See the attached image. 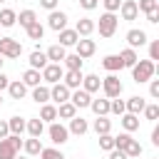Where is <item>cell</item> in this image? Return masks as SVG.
<instances>
[{"instance_id": "1", "label": "cell", "mask_w": 159, "mask_h": 159, "mask_svg": "<svg viewBox=\"0 0 159 159\" xmlns=\"http://www.w3.org/2000/svg\"><path fill=\"white\" fill-rule=\"evenodd\" d=\"M114 149L124 152V154H127V159H134V157H139V154H142V144H139L137 139H132V134H129V132H122L119 137H114Z\"/></svg>"}, {"instance_id": "2", "label": "cell", "mask_w": 159, "mask_h": 159, "mask_svg": "<svg viewBox=\"0 0 159 159\" xmlns=\"http://www.w3.org/2000/svg\"><path fill=\"white\" fill-rule=\"evenodd\" d=\"M154 62L152 60H137V65L132 67V80L137 82V84H142V82H149L152 77H154Z\"/></svg>"}, {"instance_id": "3", "label": "cell", "mask_w": 159, "mask_h": 159, "mask_svg": "<svg viewBox=\"0 0 159 159\" xmlns=\"http://www.w3.org/2000/svg\"><path fill=\"white\" fill-rule=\"evenodd\" d=\"M20 147H22V139L15 134H7L5 139H0V159H15Z\"/></svg>"}, {"instance_id": "4", "label": "cell", "mask_w": 159, "mask_h": 159, "mask_svg": "<svg viewBox=\"0 0 159 159\" xmlns=\"http://www.w3.org/2000/svg\"><path fill=\"white\" fill-rule=\"evenodd\" d=\"M117 15L114 12H104V15H99V25H94V27H99V35L102 37H112L114 32H117Z\"/></svg>"}, {"instance_id": "5", "label": "cell", "mask_w": 159, "mask_h": 159, "mask_svg": "<svg viewBox=\"0 0 159 159\" xmlns=\"http://www.w3.org/2000/svg\"><path fill=\"white\" fill-rule=\"evenodd\" d=\"M0 55L2 57H20L22 55V45L17 42V40H12V37H0Z\"/></svg>"}, {"instance_id": "6", "label": "cell", "mask_w": 159, "mask_h": 159, "mask_svg": "<svg viewBox=\"0 0 159 159\" xmlns=\"http://www.w3.org/2000/svg\"><path fill=\"white\" fill-rule=\"evenodd\" d=\"M102 89H104L107 99L119 97V94H122V82H119V77H117V75H107V77L102 80Z\"/></svg>"}, {"instance_id": "7", "label": "cell", "mask_w": 159, "mask_h": 159, "mask_svg": "<svg viewBox=\"0 0 159 159\" xmlns=\"http://www.w3.org/2000/svg\"><path fill=\"white\" fill-rule=\"evenodd\" d=\"M62 75H65V70H62L60 65H55V62H50V65L42 70V80L50 82V84H57V82L62 80Z\"/></svg>"}, {"instance_id": "8", "label": "cell", "mask_w": 159, "mask_h": 159, "mask_svg": "<svg viewBox=\"0 0 159 159\" xmlns=\"http://www.w3.org/2000/svg\"><path fill=\"white\" fill-rule=\"evenodd\" d=\"M47 132H50V139H52V144H65V142L70 139V132H67V127H62V124H57V122H52Z\"/></svg>"}, {"instance_id": "9", "label": "cell", "mask_w": 159, "mask_h": 159, "mask_svg": "<svg viewBox=\"0 0 159 159\" xmlns=\"http://www.w3.org/2000/svg\"><path fill=\"white\" fill-rule=\"evenodd\" d=\"M47 25H50L55 32H60V30H65V27H67V15H65L62 10H52V12H50V17H47Z\"/></svg>"}, {"instance_id": "10", "label": "cell", "mask_w": 159, "mask_h": 159, "mask_svg": "<svg viewBox=\"0 0 159 159\" xmlns=\"http://www.w3.org/2000/svg\"><path fill=\"white\" fill-rule=\"evenodd\" d=\"M77 52L75 55H80L82 60H87V57H92L94 55V50H97V45H94V40H87V37H82V40H77Z\"/></svg>"}, {"instance_id": "11", "label": "cell", "mask_w": 159, "mask_h": 159, "mask_svg": "<svg viewBox=\"0 0 159 159\" xmlns=\"http://www.w3.org/2000/svg\"><path fill=\"white\" fill-rule=\"evenodd\" d=\"M82 77H84L82 70H67V72L62 75V80H65L62 84H65L67 89H77V87L82 84Z\"/></svg>"}, {"instance_id": "12", "label": "cell", "mask_w": 159, "mask_h": 159, "mask_svg": "<svg viewBox=\"0 0 159 159\" xmlns=\"http://www.w3.org/2000/svg\"><path fill=\"white\" fill-rule=\"evenodd\" d=\"M50 99H55L57 104L70 102V89H67L62 82H57V84H52V89H50Z\"/></svg>"}, {"instance_id": "13", "label": "cell", "mask_w": 159, "mask_h": 159, "mask_svg": "<svg viewBox=\"0 0 159 159\" xmlns=\"http://www.w3.org/2000/svg\"><path fill=\"white\" fill-rule=\"evenodd\" d=\"M119 12H122V20H137V15H139V10H137V2H134V0H122Z\"/></svg>"}, {"instance_id": "14", "label": "cell", "mask_w": 159, "mask_h": 159, "mask_svg": "<svg viewBox=\"0 0 159 159\" xmlns=\"http://www.w3.org/2000/svg\"><path fill=\"white\" fill-rule=\"evenodd\" d=\"M75 32H77L80 37H89V35L94 32V22H92L89 17H80L77 25H75Z\"/></svg>"}, {"instance_id": "15", "label": "cell", "mask_w": 159, "mask_h": 159, "mask_svg": "<svg viewBox=\"0 0 159 159\" xmlns=\"http://www.w3.org/2000/svg\"><path fill=\"white\" fill-rule=\"evenodd\" d=\"M50 62H47V55L45 52H40V50H35V52H30V70H45Z\"/></svg>"}, {"instance_id": "16", "label": "cell", "mask_w": 159, "mask_h": 159, "mask_svg": "<svg viewBox=\"0 0 159 159\" xmlns=\"http://www.w3.org/2000/svg\"><path fill=\"white\" fill-rule=\"evenodd\" d=\"M127 42H129L132 50H134V47H142V45L147 42V32H144V30H129V32H127Z\"/></svg>"}, {"instance_id": "17", "label": "cell", "mask_w": 159, "mask_h": 159, "mask_svg": "<svg viewBox=\"0 0 159 159\" xmlns=\"http://www.w3.org/2000/svg\"><path fill=\"white\" fill-rule=\"evenodd\" d=\"M70 102H72L75 107H89L92 97H89L84 89H75V92H70Z\"/></svg>"}, {"instance_id": "18", "label": "cell", "mask_w": 159, "mask_h": 159, "mask_svg": "<svg viewBox=\"0 0 159 159\" xmlns=\"http://www.w3.org/2000/svg\"><path fill=\"white\" fill-rule=\"evenodd\" d=\"M144 107H147L144 97H129V99L124 102V109H127L129 114H139V112H144Z\"/></svg>"}, {"instance_id": "19", "label": "cell", "mask_w": 159, "mask_h": 159, "mask_svg": "<svg viewBox=\"0 0 159 159\" xmlns=\"http://www.w3.org/2000/svg\"><path fill=\"white\" fill-rule=\"evenodd\" d=\"M77 40H80V35L75 32V30H60V42L57 45H62V47H72V45H77Z\"/></svg>"}, {"instance_id": "20", "label": "cell", "mask_w": 159, "mask_h": 159, "mask_svg": "<svg viewBox=\"0 0 159 159\" xmlns=\"http://www.w3.org/2000/svg\"><path fill=\"white\" fill-rule=\"evenodd\" d=\"M99 87H102V80H99L97 75H87V77H82V89H84L87 94L97 92Z\"/></svg>"}, {"instance_id": "21", "label": "cell", "mask_w": 159, "mask_h": 159, "mask_svg": "<svg viewBox=\"0 0 159 159\" xmlns=\"http://www.w3.org/2000/svg\"><path fill=\"white\" fill-rule=\"evenodd\" d=\"M89 129V124H87V119H82V117H72L70 119V134H84Z\"/></svg>"}, {"instance_id": "22", "label": "cell", "mask_w": 159, "mask_h": 159, "mask_svg": "<svg viewBox=\"0 0 159 159\" xmlns=\"http://www.w3.org/2000/svg\"><path fill=\"white\" fill-rule=\"evenodd\" d=\"M45 55H47V60H52L55 65H60V62L65 60V55H67V52H65V47H62V45H52V47H47V52H45Z\"/></svg>"}, {"instance_id": "23", "label": "cell", "mask_w": 159, "mask_h": 159, "mask_svg": "<svg viewBox=\"0 0 159 159\" xmlns=\"http://www.w3.org/2000/svg\"><path fill=\"white\" fill-rule=\"evenodd\" d=\"M119 60H122V67H129V70H132V67L137 65V60H139V57H137V52H134L132 47H127V50H122V52H119Z\"/></svg>"}, {"instance_id": "24", "label": "cell", "mask_w": 159, "mask_h": 159, "mask_svg": "<svg viewBox=\"0 0 159 159\" xmlns=\"http://www.w3.org/2000/svg\"><path fill=\"white\" fill-rule=\"evenodd\" d=\"M7 92H10V97H12V99H22V97L27 94V87H25L20 80H15V82H10V84H7Z\"/></svg>"}, {"instance_id": "25", "label": "cell", "mask_w": 159, "mask_h": 159, "mask_svg": "<svg viewBox=\"0 0 159 159\" xmlns=\"http://www.w3.org/2000/svg\"><path fill=\"white\" fill-rule=\"evenodd\" d=\"M32 99H35L37 104H47V102H50V87H42V84L32 87Z\"/></svg>"}, {"instance_id": "26", "label": "cell", "mask_w": 159, "mask_h": 159, "mask_svg": "<svg viewBox=\"0 0 159 159\" xmlns=\"http://www.w3.org/2000/svg\"><path fill=\"white\" fill-rule=\"evenodd\" d=\"M89 107H92V112L97 117H107L109 114V99H92Z\"/></svg>"}, {"instance_id": "27", "label": "cell", "mask_w": 159, "mask_h": 159, "mask_svg": "<svg viewBox=\"0 0 159 159\" xmlns=\"http://www.w3.org/2000/svg\"><path fill=\"white\" fill-rule=\"evenodd\" d=\"M25 124H27V122H25L22 117H10V119H7V129H10V134H15V137H20V134L25 132Z\"/></svg>"}, {"instance_id": "28", "label": "cell", "mask_w": 159, "mask_h": 159, "mask_svg": "<svg viewBox=\"0 0 159 159\" xmlns=\"http://www.w3.org/2000/svg\"><path fill=\"white\" fill-rule=\"evenodd\" d=\"M25 129L30 132V137H37L40 139V134L45 132V122L37 117V119H27V124H25Z\"/></svg>"}, {"instance_id": "29", "label": "cell", "mask_w": 159, "mask_h": 159, "mask_svg": "<svg viewBox=\"0 0 159 159\" xmlns=\"http://www.w3.org/2000/svg\"><path fill=\"white\" fill-rule=\"evenodd\" d=\"M22 149H25V154L35 157V154H40V152H42V144H40V139H37V137H30V139H25V142H22Z\"/></svg>"}, {"instance_id": "30", "label": "cell", "mask_w": 159, "mask_h": 159, "mask_svg": "<svg viewBox=\"0 0 159 159\" xmlns=\"http://www.w3.org/2000/svg\"><path fill=\"white\" fill-rule=\"evenodd\" d=\"M15 22H17V12L15 10H10V7L0 10V27H12Z\"/></svg>"}, {"instance_id": "31", "label": "cell", "mask_w": 159, "mask_h": 159, "mask_svg": "<svg viewBox=\"0 0 159 159\" xmlns=\"http://www.w3.org/2000/svg\"><path fill=\"white\" fill-rule=\"evenodd\" d=\"M40 80H42V75H40L37 70H27V72L22 75V80H20V82H22L25 87H37V84H40Z\"/></svg>"}, {"instance_id": "32", "label": "cell", "mask_w": 159, "mask_h": 159, "mask_svg": "<svg viewBox=\"0 0 159 159\" xmlns=\"http://www.w3.org/2000/svg\"><path fill=\"white\" fill-rule=\"evenodd\" d=\"M57 117H62V119H72V117H77V107H75L72 102H62V104L57 107Z\"/></svg>"}, {"instance_id": "33", "label": "cell", "mask_w": 159, "mask_h": 159, "mask_svg": "<svg viewBox=\"0 0 159 159\" xmlns=\"http://www.w3.org/2000/svg\"><path fill=\"white\" fill-rule=\"evenodd\" d=\"M122 127H124V132H134V129H139V117L124 112V114H122Z\"/></svg>"}, {"instance_id": "34", "label": "cell", "mask_w": 159, "mask_h": 159, "mask_svg": "<svg viewBox=\"0 0 159 159\" xmlns=\"http://www.w3.org/2000/svg\"><path fill=\"white\" fill-rule=\"evenodd\" d=\"M102 67H104V70H109V72L122 70V60H119V55H107V57L102 60Z\"/></svg>"}, {"instance_id": "35", "label": "cell", "mask_w": 159, "mask_h": 159, "mask_svg": "<svg viewBox=\"0 0 159 159\" xmlns=\"http://www.w3.org/2000/svg\"><path fill=\"white\" fill-rule=\"evenodd\" d=\"M25 30H27V37H30V40H42V35H45V27L40 25V20H35V22H32L30 27H25Z\"/></svg>"}, {"instance_id": "36", "label": "cell", "mask_w": 159, "mask_h": 159, "mask_svg": "<svg viewBox=\"0 0 159 159\" xmlns=\"http://www.w3.org/2000/svg\"><path fill=\"white\" fill-rule=\"evenodd\" d=\"M40 119H42V122H52V119H57V107H55V104H42V109H40Z\"/></svg>"}, {"instance_id": "37", "label": "cell", "mask_w": 159, "mask_h": 159, "mask_svg": "<svg viewBox=\"0 0 159 159\" xmlns=\"http://www.w3.org/2000/svg\"><path fill=\"white\" fill-rule=\"evenodd\" d=\"M109 129H112V122L107 117H97L94 119V132L97 134H109Z\"/></svg>"}, {"instance_id": "38", "label": "cell", "mask_w": 159, "mask_h": 159, "mask_svg": "<svg viewBox=\"0 0 159 159\" xmlns=\"http://www.w3.org/2000/svg\"><path fill=\"white\" fill-rule=\"evenodd\" d=\"M17 20H20V25H22V27H30V25L37 20V15H35V10H22V12L17 15Z\"/></svg>"}, {"instance_id": "39", "label": "cell", "mask_w": 159, "mask_h": 159, "mask_svg": "<svg viewBox=\"0 0 159 159\" xmlns=\"http://www.w3.org/2000/svg\"><path fill=\"white\" fill-rule=\"evenodd\" d=\"M65 67L67 70H82V57L80 55H65Z\"/></svg>"}, {"instance_id": "40", "label": "cell", "mask_w": 159, "mask_h": 159, "mask_svg": "<svg viewBox=\"0 0 159 159\" xmlns=\"http://www.w3.org/2000/svg\"><path fill=\"white\" fill-rule=\"evenodd\" d=\"M99 149L112 152V149H114V137H112V134H99Z\"/></svg>"}, {"instance_id": "41", "label": "cell", "mask_w": 159, "mask_h": 159, "mask_svg": "<svg viewBox=\"0 0 159 159\" xmlns=\"http://www.w3.org/2000/svg\"><path fill=\"white\" fill-rule=\"evenodd\" d=\"M157 7H159V2H157V0H139V2H137V10H142L144 15H147V12H152V10H157Z\"/></svg>"}, {"instance_id": "42", "label": "cell", "mask_w": 159, "mask_h": 159, "mask_svg": "<svg viewBox=\"0 0 159 159\" xmlns=\"http://www.w3.org/2000/svg\"><path fill=\"white\" fill-rule=\"evenodd\" d=\"M40 157H42V159H65V154H62L60 149H52V147H47V149L42 147V152H40Z\"/></svg>"}, {"instance_id": "43", "label": "cell", "mask_w": 159, "mask_h": 159, "mask_svg": "<svg viewBox=\"0 0 159 159\" xmlns=\"http://www.w3.org/2000/svg\"><path fill=\"white\" fill-rule=\"evenodd\" d=\"M109 112H112V114H119V117H122V114L127 112V109H124V102H122L119 97H114V99L109 102Z\"/></svg>"}, {"instance_id": "44", "label": "cell", "mask_w": 159, "mask_h": 159, "mask_svg": "<svg viewBox=\"0 0 159 159\" xmlns=\"http://www.w3.org/2000/svg\"><path fill=\"white\" fill-rule=\"evenodd\" d=\"M144 117L154 122V119L159 117V104H147V107H144Z\"/></svg>"}, {"instance_id": "45", "label": "cell", "mask_w": 159, "mask_h": 159, "mask_svg": "<svg viewBox=\"0 0 159 159\" xmlns=\"http://www.w3.org/2000/svg\"><path fill=\"white\" fill-rule=\"evenodd\" d=\"M149 60H159V40H152L149 42Z\"/></svg>"}, {"instance_id": "46", "label": "cell", "mask_w": 159, "mask_h": 159, "mask_svg": "<svg viewBox=\"0 0 159 159\" xmlns=\"http://www.w3.org/2000/svg\"><path fill=\"white\" fill-rule=\"evenodd\" d=\"M102 2H104V10L107 12H117L119 5H122V0H102Z\"/></svg>"}, {"instance_id": "47", "label": "cell", "mask_w": 159, "mask_h": 159, "mask_svg": "<svg viewBox=\"0 0 159 159\" xmlns=\"http://www.w3.org/2000/svg\"><path fill=\"white\" fill-rule=\"evenodd\" d=\"M149 94L159 97V80H149Z\"/></svg>"}, {"instance_id": "48", "label": "cell", "mask_w": 159, "mask_h": 159, "mask_svg": "<svg viewBox=\"0 0 159 159\" xmlns=\"http://www.w3.org/2000/svg\"><path fill=\"white\" fill-rule=\"evenodd\" d=\"M40 5H42L45 10H50V12L57 10V0H40Z\"/></svg>"}, {"instance_id": "49", "label": "cell", "mask_w": 159, "mask_h": 159, "mask_svg": "<svg viewBox=\"0 0 159 159\" xmlns=\"http://www.w3.org/2000/svg\"><path fill=\"white\" fill-rule=\"evenodd\" d=\"M80 5H82L84 10H94V7H97V0H80Z\"/></svg>"}, {"instance_id": "50", "label": "cell", "mask_w": 159, "mask_h": 159, "mask_svg": "<svg viewBox=\"0 0 159 159\" xmlns=\"http://www.w3.org/2000/svg\"><path fill=\"white\" fill-rule=\"evenodd\" d=\"M147 20H149V22H159V7L152 10V12H147Z\"/></svg>"}, {"instance_id": "51", "label": "cell", "mask_w": 159, "mask_h": 159, "mask_svg": "<svg viewBox=\"0 0 159 159\" xmlns=\"http://www.w3.org/2000/svg\"><path fill=\"white\" fill-rule=\"evenodd\" d=\"M109 159H127V154L119 152V149H112V152H109Z\"/></svg>"}, {"instance_id": "52", "label": "cell", "mask_w": 159, "mask_h": 159, "mask_svg": "<svg viewBox=\"0 0 159 159\" xmlns=\"http://www.w3.org/2000/svg\"><path fill=\"white\" fill-rule=\"evenodd\" d=\"M7 134H10V129H7V122H2V119H0V139H5Z\"/></svg>"}, {"instance_id": "53", "label": "cell", "mask_w": 159, "mask_h": 159, "mask_svg": "<svg viewBox=\"0 0 159 159\" xmlns=\"http://www.w3.org/2000/svg\"><path fill=\"white\" fill-rule=\"evenodd\" d=\"M152 144H154V147H159V127H154V129H152Z\"/></svg>"}, {"instance_id": "54", "label": "cell", "mask_w": 159, "mask_h": 159, "mask_svg": "<svg viewBox=\"0 0 159 159\" xmlns=\"http://www.w3.org/2000/svg\"><path fill=\"white\" fill-rule=\"evenodd\" d=\"M7 84H10L7 75H2V72H0V92H2V89H7Z\"/></svg>"}, {"instance_id": "55", "label": "cell", "mask_w": 159, "mask_h": 159, "mask_svg": "<svg viewBox=\"0 0 159 159\" xmlns=\"http://www.w3.org/2000/svg\"><path fill=\"white\" fill-rule=\"evenodd\" d=\"M2 62H5V60H2V55H0V70H2Z\"/></svg>"}, {"instance_id": "56", "label": "cell", "mask_w": 159, "mask_h": 159, "mask_svg": "<svg viewBox=\"0 0 159 159\" xmlns=\"http://www.w3.org/2000/svg\"><path fill=\"white\" fill-rule=\"evenodd\" d=\"M15 159H25V157H15Z\"/></svg>"}, {"instance_id": "57", "label": "cell", "mask_w": 159, "mask_h": 159, "mask_svg": "<svg viewBox=\"0 0 159 159\" xmlns=\"http://www.w3.org/2000/svg\"><path fill=\"white\" fill-rule=\"evenodd\" d=\"M0 2H5V0H0Z\"/></svg>"}, {"instance_id": "58", "label": "cell", "mask_w": 159, "mask_h": 159, "mask_svg": "<svg viewBox=\"0 0 159 159\" xmlns=\"http://www.w3.org/2000/svg\"><path fill=\"white\" fill-rule=\"evenodd\" d=\"M0 104H2V99H0Z\"/></svg>"}]
</instances>
